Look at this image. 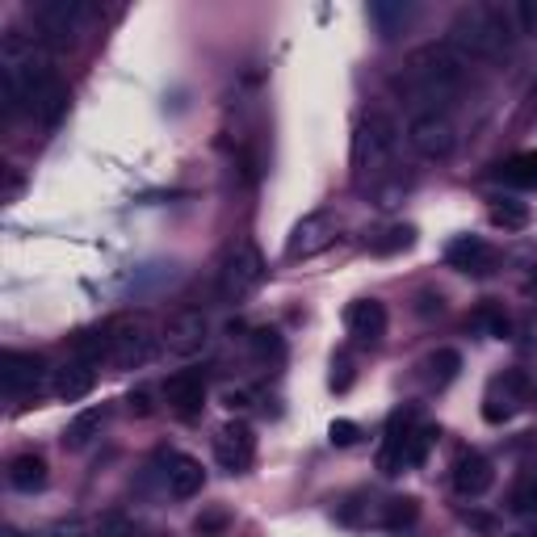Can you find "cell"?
Masks as SVG:
<instances>
[{
  "instance_id": "6da1fadb",
  "label": "cell",
  "mask_w": 537,
  "mask_h": 537,
  "mask_svg": "<svg viewBox=\"0 0 537 537\" xmlns=\"http://www.w3.org/2000/svg\"><path fill=\"white\" fill-rule=\"evenodd\" d=\"M466 68L470 59L449 47V42H433L412 55V68H407V89H412L416 101H424V110H445L449 97L462 93L466 84Z\"/></svg>"
},
{
  "instance_id": "7a4b0ae2",
  "label": "cell",
  "mask_w": 537,
  "mask_h": 537,
  "mask_svg": "<svg viewBox=\"0 0 537 537\" xmlns=\"http://www.w3.org/2000/svg\"><path fill=\"white\" fill-rule=\"evenodd\" d=\"M449 47H458L466 59H500L512 47V21L504 9L470 5L449 26Z\"/></svg>"
},
{
  "instance_id": "3957f363",
  "label": "cell",
  "mask_w": 537,
  "mask_h": 537,
  "mask_svg": "<svg viewBox=\"0 0 537 537\" xmlns=\"http://www.w3.org/2000/svg\"><path fill=\"white\" fill-rule=\"evenodd\" d=\"M265 256L252 240H235L227 252H223V265H219V298L223 303H244L261 290L265 282Z\"/></svg>"
},
{
  "instance_id": "277c9868",
  "label": "cell",
  "mask_w": 537,
  "mask_h": 537,
  "mask_svg": "<svg viewBox=\"0 0 537 537\" xmlns=\"http://www.w3.org/2000/svg\"><path fill=\"white\" fill-rule=\"evenodd\" d=\"M407 143L424 160H445L458 147V126L445 110H416L407 118Z\"/></svg>"
},
{
  "instance_id": "5b68a950",
  "label": "cell",
  "mask_w": 537,
  "mask_h": 537,
  "mask_svg": "<svg viewBox=\"0 0 537 537\" xmlns=\"http://www.w3.org/2000/svg\"><path fill=\"white\" fill-rule=\"evenodd\" d=\"M399 143V126L391 114H365L353 131V168H382Z\"/></svg>"
},
{
  "instance_id": "8992f818",
  "label": "cell",
  "mask_w": 537,
  "mask_h": 537,
  "mask_svg": "<svg viewBox=\"0 0 537 537\" xmlns=\"http://www.w3.org/2000/svg\"><path fill=\"white\" fill-rule=\"evenodd\" d=\"M105 328H110V361L118 370H135L156 353V336L143 319H114Z\"/></svg>"
},
{
  "instance_id": "52a82bcc",
  "label": "cell",
  "mask_w": 537,
  "mask_h": 537,
  "mask_svg": "<svg viewBox=\"0 0 537 537\" xmlns=\"http://www.w3.org/2000/svg\"><path fill=\"white\" fill-rule=\"evenodd\" d=\"M206 340H210V328H206V315L202 311H181L168 319V328L160 336V345L173 353V357H193V353H202L206 349Z\"/></svg>"
},
{
  "instance_id": "ba28073f",
  "label": "cell",
  "mask_w": 537,
  "mask_h": 537,
  "mask_svg": "<svg viewBox=\"0 0 537 537\" xmlns=\"http://www.w3.org/2000/svg\"><path fill=\"white\" fill-rule=\"evenodd\" d=\"M34 17L51 42H72L76 30L84 26V17H89V9H84L80 0H47V5L34 9Z\"/></svg>"
},
{
  "instance_id": "9c48e42d",
  "label": "cell",
  "mask_w": 537,
  "mask_h": 537,
  "mask_svg": "<svg viewBox=\"0 0 537 537\" xmlns=\"http://www.w3.org/2000/svg\"><path fill=\"white\" fill-rule=\"evenodd\" d=\"M214 458H219V466L231 470V475H244L256 462V433L248 424H227L219 441H214Z\"/></svg>"
},
{
  "instance_id": "30bf717a",
  "label": "cell",
  "mask_w": 537,
  "mask_h": 537,
  "mask_svg": "<svg viewBox=\"0 0 537 537\" xmlns=\"http://www.w3.org/2000/svg\"><path fill=\"white\" fill-rule=\"evenodd\" d=\"M332 235H336L332 214H324V210H319V214H307V219L294 227L290 244H286V256H290V261H307V256L324 252V248L332 244Z\"/></svg>"
},
{
  "instance_id": "8fae6325",
  "label": "cell",
  "mask_w": 537,
  "mask_h": 537,
  "mask_svg": "<svg viewBox=\"0 0 537 537\" xmlns=\"http://www.w3.org/2000/svg\"><path fill=\"white\" fill-rule=\"evenodd\" d=\"M164 403L173 407L181 420H193L206 407V378L198 370H181L164 382Z\"/></svg>"
},
{
  "instance_id": "7c38bea8",
  "label": "cell",
  "mask_w": 537,
  "mask_h": 537,
  "mask_svg": "<svg viewBox=\"0 0 537 537\" xmlns=\"http://www.w3.org/2000/svg\"><path fill=\"white\" fill-rule=\"evenodd\" d=\"M0 378H5V391H9V395L38 391V386L47 382V361H42L38 353H17V349H9Z\"/></svg>"
},
{
  "instance_id": "4fadbf2b",
  "label": "cell",
  "mask_w": 537,
  "mask_h": 537,
  "mask_svg": "<svg viewBox=\"0 0 537 537\" xmlns=\"http://www.w3.org/2000/svg\"><path fill=\"white\" fill-rule=\"evenodd\" d=\"M491 479H496V470H491V462L483 454H475V449H462V454L454 458V491L458 496L479 500L491 487Z\"/></svg>"
},
{
  "instance_id": "5bb4252c",
  "label": "cell",
  "mask_w": 537,
  "mask_h": 537,
  "mask_svg": "<svg viewBox=\"0 0 537 537\" xmlns=\"http://www.w3.org/2000/svg\"><path fill=\"white\" fill-rule=\"evenodd\" d=\"M416 428V416L412 412H395L391 424H386V441H382V454H378V466L382 475H399L403 470V445H407V433Z\"/></svg>"
},
{
  "instance_id": "9a60e30c",
  "label": "cell",
  "mask_w": 537,
  "mask_h": 537,
  "mask_svg": "<svg viewBox=\"0 0 537 537\" xmlns=\"http://www.w3.org/2000/svg\"><path fill=\"white\" fill-rule=\"evenodd\" d=\"M202 487H206V470L198 458H189V454L168 458V491H173L177 500H193Z\"/></svg>"
},
{
  "instance_id": "2e32d148",
  "label": "cell",
  "mask_w": 537,
  "mask_h": 537,
  "mask_svg": "<svg viewBox=\"0 0 537 537\" xmlns=\"http://www.w3.org/2000/svg\"><path fill=\"white\" fill-rule=\"evenodd\" d=\"M349 332L361 340V345H374V340L386 336V307L374 303V298H365V303H353L349 315H345Z\"/></svg>"
},
{
  "instance_id": "e0dca14e",
  "label": "cell",
  "mask_w": 537,
  "mask_h": 537,
  "mask_svg": "<svg viewBox=\"0 0 537 537\" xmlns=\"http://www.w3.org/2000/svg\"><path fill=\"white\" fill-rule=\"evenodd\" d=\"M445 261L462 269V273H491V265H496V252H491L483 240H475V235H462V240L449 244Z\"/></svg>"
},
{
  "instance_id": "ac0fdd59",
  "label": "cell",
  "mask_w": 537,
  "mask_h": 537,
  "mask_svg": "<svg viewBox=\"0 0 537 537\" xmlns=\"http://www.w3.org/2000/svg\"><path fill=\"white\" fill-rule=\"evenodd\" d=\"M97 386V365H84V361H68L63 370L55 374V395L63 403H80Z\"/></svg>"
},
{
  "instance_id": "d6986e66",
  "label": "cell",
  "mask_w": 537,
  "mask_h": 537,
  "mask_svg": "<svg viewBox=\"0 0 537 537\" xmlns=\"http://www.w3.org/2000/svg\"><path fill=\"white\" fill-rule=\"evenodd\" d=\"M9 483L17 491H38L42 483H47V458L42 454H17L9 462Z\"/></svg>"
},
{
  "instance_id": "ffe728a7",
  "label": "cell",
  "mask_w": 537,
  "mask_h": 537,
  "mask_svg": "<svg viewBox=\"0 0 537 537\" xmlns=\"http://www.w3.org/2000/svg\"><path fill=\"white\" fill-rule=\"evenodd\" d=\"M110 357V328H89L72 336V361H84V365H101Z\"/></svg>"
},
{
  "instance_id": "44dd1931",
  "label": "cell",
  "mask_w": 537,
  "mask_h": 537,
  "mask_svg": "<svg viewBox=\"0 0 537 537\" xmlns=\"http://www.w3.org/2000/svg\"><path fill=\"white\" fill-rule=\"evenodd\" d=\"M101 424H105V407H89V412H80L72 424H68V433H63V445L68 449H84L97 433H101Z\"/></svg>"
},
{
  "instance_id": "7402d4cb",
  "label": "cell",
  "mask_w": 537,
  "mask_h": 537,
  "mask_svg": "<svg viewBox=\"0 0 537 537\" xmlns=\"http://www.w3.org/2000/svg\"><path fill=\"white\" fill-rule=\"evenodd\" d=\"M500 181L517 189H537V152H517L508 164H500Z\"/></svg>"
},
{
  "instance_id": "603a6c76",
  "label": "cell",
  "mask_w": 537,
  "mask_h": 537,
  "mask_svg": "<svg viewBox=\"0 0 537 537\" xmlns=\"http://www.w3.org/2000/svg\"><path fill=\"white\" fill-rule=\"evenodd\" d=\"M433 441H437V428L416 424L412 433H407V445H403V470L407 466H420L428 458V449H433Z\"/></svg>"
},
{
  "instance_id": "cb8c5ba5",
  "label": "cell",
  "mask_w": 537,
  "mask_h": 537,
  "mask_svg": "<svg viewBox=\"0 0 537 537\" xmlns=\"http://www.w3.org/2000/svg\"><path fill=\"white\" fill-rule=\"evenodd\" d=\"M370 17L378 21L382 38H395V34L407 26V17H412V9H407V5H370Z\"/></svg>"
},
{
  "instance_id": "d4e9b609",
  "label": "cell",
  "mask_w": 537,
  "mask_h": 537,
  "mask_svg": "<svg viewBox=\"0 0 537 537\" xmlns=\"http://www.w3.org/2000/svg\"><path fill=\"white\" fill-rule=\"evenodd\" d=\"M416 517H420V504H416L412 496H403V500H391V504H386L382 525H386V529H407Z\"/></svg>"
},
{
  "instance_id": "484cf974",
  "label": "cell",
  "mask_w": 537,
  "mask_h": 537,
  "mask_svg": "<svg viewBox=\"0 0 537 537\" xmlns=\"http://www.w3.org/2000/svg\"><path fill=\"white\" fill-rule=\"evenodd\" d=\"M508 508L517 512V517H533V512H537V479H533V475H525L517 487H512Z\"/></svg>"
},
{
  "instance_id": "4316f807",
  "label": "cell",
  "mask_w": 537,
  "mask_h": 537,
  "mask_svg": "<svg viewBox=\"0 0 537 537\" xmlns=\"http://www.w3.org/2000/svg\"><path fill=\"white\" fill-rule=\"evenodd\" d=\"M491 223H496V227H525L529 210L521 202H500V206H491Z\"/></svg>"
},
{
  "instance_id": "83f0119b",
  "label": "cell",
  "mask_w": 537,
  "mask_h": 537,
  "mask_svg": "<svg viewBox=\"0 0 537 537\" xmlns=\"http://www.w3.org/2000/svg\"><path fill=\"white\" fill-rule=\"evenodd\" d=\"M416 244V231L412 227H391V231H386L382 235V240H374V252H403V248H412Z\"/></svg>"
},
{
  "instance_id": "f1b7e54d",
  "label": "cell",
  "mask_w": 537,
  "mask_h": 537,
  "mask_svg": "<svg viewBox=\"0 0 537 537\" xmlns=\"http://www.w3.org/2000/svg\"><path fill=\"white\" fill-rule=\"evenodd\" d=\"M428 365H433V378L437 382H454L458 370H462V357L454 349H441V353H433V361H428Z\"/></svg>"
},
{
  "instance_id": "f546056e",
  "label": "cell",
  "mask_w": 537,
  "mask_h": 537,
  "mask_svg": "<svg viewBox=\"0 0 537 537\" xmlns=\"http://www.w3.org/2000/svg\"><path fill=\"white\" fill-rule=\"evenodd\" d=\"M252 349H256V357H261V361H282V353H286L282 336H277V332H269V328L252 336Z\"/></svg>"
},
{
  "instance_id": "4dcf8cb0",
  "label": "cell",
  "mask_w": 537,
  "mask_h": 537,
  "mask_svg": "<svg viewBox=\"0 0 537 537\" xmlns=\"http://www.w3.org/2000/svg\"><path fill=\"white\" fill-rule=\"evenodd\" d=\"M512 412H517V403H512V399H496V395H491V399L483 403V420H487V424H504Z\"/></svg>"
},
{
  "instance_id": "1f68e13d",
  "label": "cell",
  "mask_w": 537,
  "mask_h": 537,
  "mask_svg": "<svg viewBox=\"0 0 537 537\" xmlns=\"http://www.w3.org/2000/svg\"><path fill=\"white\" fill-rule=\"evenodd\" d=\"M475 324H479V328H487L491 336H500V340L508 336V319H504V315H500L496 307H483V311L475 315Z\"/></svg>"
},
{
  "instance_id": "d6a6232c",
  "label": "cell",
  "mask_w": 537,
  "mask_h": 537,
  "mask_svg": "<svg viewBox=\"0 0 537 537\" xmlns=\"http://www.w3.org/2000/svg\"><path fill=\"white\" fill-rule=\"evenodd\" d=\"M328 437H332V445H357V437H361V428L353 424V420H332V428H328Z\"/></svg>"
},
{
  "instance_id": "836d02e7",
  "label": "cell",
  "mask_w": 537,
  "mask_h": 537,
  "mask_svg": "<svg viewBox=\"0 0 537 537\" xmlns=\"http://www.w3.org/2000/svg\"><path fill=\"white\" fill-rule=\"evenodd\" d=\"M97 537H139V533H135V525H131V521L118 517V512H114V517H105V521L97 525Z\"/></svg>"
},
{
  "instance_id": "e575fe53",
  "label": "cell",
  "mask_w": 537,
  "mask_h": 537,
  "mask_svg": "<svg viewBox=\"0 0 537 537\" xmlns=\"http://www.w3.org/2000/svg\"><path fill=\"white\" fill-rule=\"evenodd\" d=\"M517 26H521V34L537 38V0H521L517 5Z\"/></svg>"
},
{
  "instance_id": "d590c367",
  "label": "cell",
  "mask_w": 537,
  "mask_h": 537,
  "mask_svg": "<svg viewBox=\"0 0 537 537\" xmlns=\"http://www.w3.org/2000/svg\"><path fill=\"white\" fill-rule=\"evenodd\" d=\"M227 525V512H206V517H198V533H219Z\"/></svg>"
},
{
  "instance_id": "8d00e7d4",
  "label": "cell",
  "mask_w": 537,
  "mask_h": 537,
  "mask_svg": "<svg viewBox=\"0 0 537 537\" xmlns=\"http://www.w3.org/2000/svg\"><path fill=\"white\" fill-rule=\"evenodd\" d=\"M126 403H131V412H135V416H147V412H152V395H147V391H131V399H126Z\"/></svg>"
},
{
  "instance_id": "74e56055",
  "label": "cell",
  "mask_w": 537,
  "mask_h": 537,
  "mask_svg": "<svg viewBox=\"0 0 537 537\" xmlns=\"http://www.w3.org/2000/svg\"><path fill=\"white\" fill-rule=\"evenodd\" d=\"M466 525H475V529H483V533H496V521L483 517V512H466Z\"/></svg>"
},
{
  "instance_id": "f35d334b",
  "label": "cell",
  "mask_w": 537,
  "mask_h": 537,
  "mask_svg": "<svg viewBox=\"0 0 537 537\" xmlns=\"http://www.w3.org/2000/svg\"><path fill=\"white\" fill-rule=\"evenodd\" d=\"M223 403L231 407V412H244V407H248V391H227Z\"/></svg>"
},
{
  "instance_id": "ab89813d",
  "label": "cell",
  "mask_w": 537,
  "mask_h": 537,
  "mask_svg": "<svg viewBox=\"0 0 537 537\" xmlns=\"http://www.w3.org/2000/svg\"><path fill=\"white\" fill-rule=\"evenodd\" d=\"M533 537H537V533H533Z\"/></svg>"
}]
</instances>
